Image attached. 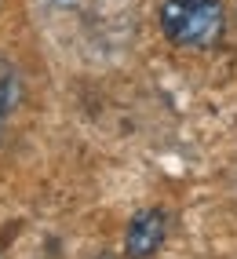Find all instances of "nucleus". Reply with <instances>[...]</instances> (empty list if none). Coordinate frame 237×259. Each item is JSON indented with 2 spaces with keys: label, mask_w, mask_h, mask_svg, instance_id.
<instances>
[{
  "label": "nucleus",
  "mask_w": 237,
  "mask_h": 259,
  "mask_svg": "<svg viewBox=\"0 0 237 259\" xmlns=\"http://www.w3.org/2000/svg\"><path fill=\"white\" fill-rule=\"evenodd\" d=\"M161 29L182 48H212L223 37V4L219 0H164Z\"/></svg>",
  "instance_id": "nucleus-1"
},
{
  "label": "nucleus",
  "mask_w": 237,
  "mask_h": 259,
  "mask_svg": "<svg viewBox=\"0 0 237 259\" xmlns=\"http://www.w3.org/2000/svg\"><path fill=\"white\" fill-rule=\"evenodd\" d=\"M164 230H168V219L164 212L157 208H146L131 219V227H128V237H124V248L131 259H146V255H154L161 248V241H164Z\"/></svg>",
  "instance_id": "nucleus-2"
},
{
  "label": "nucleus",
  "mask_w": 237,
  "mask_h": 259,
  "mask_svg": "<svg viewBox=\"0 0 237 259\" xmlns=\"http://www.w3.org/2000/svg\"><path fill=\"white\" fill-rule=\"evenodd\" d=\"M19 95H22V88H19V70H15V66L0 55V117L19 106Z\"/></svg>",
  "instance_id": "nucleus-3"
}]
</instances>
